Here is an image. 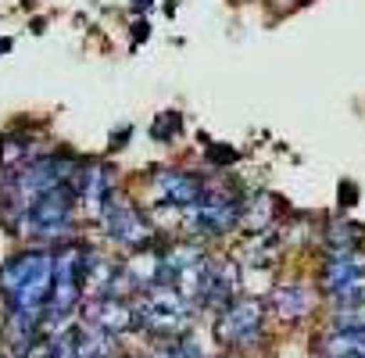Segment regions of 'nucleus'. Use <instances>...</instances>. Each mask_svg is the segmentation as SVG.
Listing matches in <instances>:
<instances>
[{"instance_id":"39448f33","label":"nucleus","mask_w":365,"mask_h":358,"mask_svg":"<svg viewBox=\"0 0 365 358\" xmlns=\"http://www.w3.org/2000/svg\"><path fill=\"white\" fill-rule=\"evenodd\" d=\"M354 201H358V187H354V183H340V205L351 208Z\"/></svg>"},{"instance_id":"f03ea898","label":"nucleus","mask_w":365,"mask_h":358,"mask_svg":"<svg viewBox=\"0 0 365 358\" xmlns=\"http://www.w3.org/2000/svg\"><path fill=\"white\" fill-rule=\"evenodd\" d=\"M272 308L283 319H301L312 308V294L304 287H276L272 290Z\"/></svg>"},{"instance_id":"423d86ee","label":"nucleus","mask_w":365,"mask_h":358,"mask_svg":"<svg viewBox=\"0 0 365 358\" xmlns=\"http://www.w3.org/2000/svg\"><path fill=\"white\" fill-rule=\"evenodd\" d=\"M133 40H136V44L147 40V22H136V26H133Z\"/></svg>"},{"instance_id":"20e7f679","label":"nucleus","mask_w":365,"mask_h":358,"mask_svg":"<svg viewBox=\"0 0 365 358\" xmlns=\"http://www.w3.org/2000/svg\"><path fill=\"white\" fill-rule=\"evenodd\" d=\"M212 161L215 165H233L237 161V150L233 147H212Z\"/></svg>"},{"instance_id":"7ed1b4c3","label":"nucleus","mask_w":365,"mask_h":358,"mask_svg":"<svg viewBox=\"0 0 365 358\" xmlns=\"http://www.w3.org/2000/svg\"><path fill=\"white\" fill-rule=\"evenodd\" d=\"M179 129H182V118H179L175 111H168V115H161V118L154 122V129H150V133H154V140H158V143H161V140L168 143V140H175V136H179Z\"/></svg>"},{"instance_id":"f257e3e1","label":"nucleus","mask_w":365,"mask_h":358,"mask_svg":"<svg viewBox=\"0 0 365 358\" xmlns=\"http://www.w3.org/2000/svg\"><path fill=\"white\" fill-rule=\"evenodd\" d=\"M262 333H265V308H262V301H251V297H240V301L226 305L219 322H215L219 344L237 347V351H247L251 344H258Z\"/></svg>"}]
</instances>
